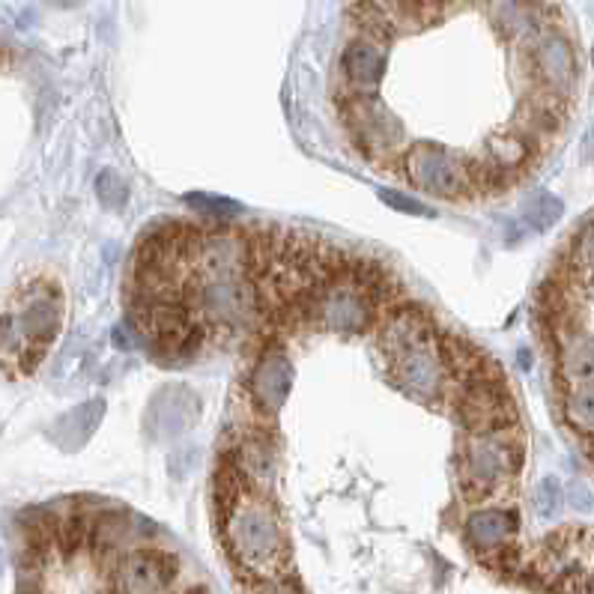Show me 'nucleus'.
Masks as SVG:
<instances>
[{"label":"nucleus","instance_id":"f257e3e1","mask_svg":"<svg viewBox=\"0 0 594 594\" xmlns=\"http://www.w3.org/2000/svg\"><path fill=\"white\" fill-rule=\"evenodd\" d=\"M66 317L64 287L52 275H33L7 299L3 311V370L7 379L39 368L60 335Z\"/></svg>","mask_w":594,"mask_h":594},{"label":"nucleus","instance_id":"f03ea898","mask_svg":"<svg viewBox=\"0 0 594 594\" xmlns=\"http://www.w3.org/2000/svg\"><path fill=\"white\" fill-rule=\"evenodd\" d=\"M526 464L523 427L493 433H464L454 452V481L466 505H487L511 493Z\"/></svg>","mask_w":594,"mask_h":594},{"label":"nucleus","instance_id":"7ed1b4c3","mask_svg":"<svg viewBox=\"0 0 594 594\" xmlns=\"http://www.w3.org/2000/svg\"><path fill=\"white\" fill-rule=\"evenodd\" d=\"M221 544L230 552V559L249 571L251 576H275L287 564L290 544H287V529L278 514V505L272 502L270 493L254 490L242 505H239L227 523L218 529Z\"/></svg>","mask_w":594,"mask_h":594},{"label":"nucleus","instance_id":"20e7f679","mask_svg":"<svg viewBox=\"0 0 594 594\" xmlns=\"http://www.w3.org/2000/svg\"><path fill=\"white\" fill-rule=\"evenodd\" d=\"M335 111L346 144L370 164L395 162L403 156L407 126L379 96H356L335 87Z\"/></svg>","mask_w":594,"mask_h":594},{"label":"nucleus","instance_id":"39448f33","mask_svg":"<svg viewBox=\"0 0 594 594\" xmlns=\"http://www.w3.org/2000/svg\"><path fill=\"white\" fill-rule=\"evenodd\" d=\"M460 433L509 431L519 424V407L499 365H487L481 374L454 382L448 407Z\"/></svg>","mask_w":594,"mask_h":594},{"label":"nucleus","instance_id":"423d86ee","mask_svg":"<svg viewBox=\"0 0 594 594\" xmlns=\"http://www.w3.org/2000/svg\"><path fill=\"white\" fill-rule=\"evenodd\" d=\"M398 173L422 195L439 201H476V180L469 171V159L457 156L443 144L415 141L398 159Z\"/></svg>","mask_w":594,"mask_h":594},{"label":"nucleus","instance_id":"0eeeda50","mask_svg":"<svg viewBox=\"0 0 594 594\" xmlns=\"http://www.w3.org/2000/svg\"><path fill=\"white\" fill-rule=\"evenodd\" d=\"M443 335L445 329H439L436 335L407 346L382 365L391 386L424 407H448L454 391V374L443 353Z\"/></svg>","mask_w":594,"mask_h":594},{"label":"nucleus","instance_id":"6e6552de","mask_svg":"<svg viewBox=\"0 0 594 594\" xmlns=\"http://www.w3.org/2000/svg\"><path fill=\"white\" fill-rule=\"evenodd\" d=\"M183 573V562L164 547H135L105 568L99 594H168Z\"/></svg>","mask_w":594,"mask_h":594},{"label":"nucleus","instance_id":"1a4fd4ad","mask_svg":"<svg viewBox=\"0 0 594 594\" xmlns=\"http://www.w3.org/2000/svg\"><path fill=\"white\" fill-rule=\"evenodd\" d=\"M272 422L275 419H266L251 407L249 419H239L237 431L221 448V452L233 454L260 493H270V496L272 484L278 478V433Z\"/></svg>","mask_w":594,"mask_h":594},{"label":"nucleus","instance_id":"9d476101","mask_svg":"<svg viewBox=\"0 0 594 594\" xmlns=\"http://www.w3.org/2000/svg\"><path fill=\"white\" fill-rule=\"evenodd\" d=\"M293 377L296 374H293L287 350L282 344H260L258 358L251 362L249 382H245L249 403L260 415L275 419L290 398Z\"/></svg>","mask_w":594,"mask_h":594},{"label":"nucleus","instance_id":"9b49d317","mask_svg":"<svg viewBox=\"0 0 594 594\" xmlns=\"http://www.w3.org/2000/svg\"><path fill=\"white\" fill-rule=\"evenodd\" d=\"M147 526V517L132 514L126 505H105V509L93 511L90 519V544L87 550L93 559L108 568L117 562L123 552L135 550V547H150V535L141 532Z\"/></svg>","mask_w":594,"mask_h":594},{"label":"nucleus","instance_id":"f8f14e48","mask_svg":"<svg viewBox=\"0 0 594 594\" xmlns=\"http://www.w3.org/2000/svg\"><path fill=\"white\" fill-rule=\"evenodd\" d=\"M439 329H443V325L436 323V317H433L422 302L403 299V302H398L395 308L382 313L377 332H374V350H377L382 365H386L389 358L403 353L407 346L436 335Z\"/></svg>","mask_w":594,"mask_h":594},{"label":"nucleus","instance_id":"ddd939ff","mask_svg":"<svg viewBox=\"0 0 594 594\" xmlns=\"http://www.w3.org/2000/svg\"><path fill=\"white\" fill-rule=\"evenodd\" d=\"M517 511L502 509V505H481L469 511L464 519L466 547L481 559H499L502 552L517 547Z\"/></svg>","mask_w":594,"mask_h":594},{"label":"nucleus","instance_id":"4468645a","mask_svg":"<svg viewBox=\"0 0 594 594\" xmlns=\"http://www.w3.org/2000/svg\"><path fill=\"white\" fill-rule=\"evenodd\" d=\"M201 419V398L185 386H164L156 391L144 415V431L152 439H176L192 431Z\"/></svg>","mask_w":594,"mask_h":594},{"label":"nucleus","instance_id":"2eb2a0df","mask_svg":"<svg viewBox=\"0 0 594 594\" xmlns=\"http://www.w3.org/2000/svg\"><path fill=\"white\" fill-rule=\"evenodd\" d=\"M550 341L556 350V377L562 382V389L594 382V335L585 325L564 329Z\"/></svg>","mask_w":594,"mask_h":594},{"label":"nucleus","instance_id":"dca6fc26","mask_svg":"<svg viewBox=\"0 0 594 594\" xmlns=\"http://www.w3.org/2000/svg\"><path fill=\"white\" fill-rule=\"evenodd\" d=\"M487 156L499 164V168H505L514 176H526L529 168L540 162V156H544V147L538 141H532L529 135H523L519 129L509 126V129H499L493 132L490 138H487Z\"/></svg>","mask_w":594,"mask_h":594},{"label":"nucleus","instance_id":"f3484780","mask_svg":"<svg viewBox=\"0 0 594 594\" xmlns=\"http://www.w3.org/2000/svg\"><path fill=\"white\" fill-rule=\"evenodd\" d=\"M102 415H105V400L93 398L76 407V410H69L66 415H60L55 424H52V439H55L64 452H76L81 445L96 433L99 422H102Z\"/></svg>","mask_w":594,"mask_h":594},{"label":"nucleus","instance_id":"a211bd4d","mask_svg":"<svg viewBox=\"0 0 594 594\" xmlns=\"http://www.w3.org/2000/svg\"><path fill=\"white\" fill-rule=\"evenodd\" d=\"M78 499L69 502V509L60 511V519H57V532H55V544H57V556L60 559H76L78 552L87 550L90 544V519H93V511L96 509H78Z\"/></svg>","mask_w":594,"mask_h":594},{"label":"nucleus","instance_id":"6ab92c4d","mask_svg":"<svg viewBox=\"0 0 594 594\" xmlns=\"http://www.w3.org/2000/svg\"><path fill=\"white\" fill-rule=\"evenodd\" d=\"M562 419L576 436L594 443V382L562 389Z\"/></svg>","mask_w":594,"mask_h":594},{"label":"nucleus","instance_id":"aec40b11","mask_svg":"<svg viewBox=\"0 0 594 594\" xmlns=\"http://www.w3.org/2000/svg\"><path fill=\"white\" fill-rule=\"evenodd\" d=\"M564 270L571 272L585 290L594 293V221H589V225L573 237L571 251H568V266H564Z\"/></svg>","mask_w":594,"mask_h":594},{"label":"nucleus","instance_id":"412c9836","mask_svg":"<svg viewBox=\"0 0 594 594\" xmlns=\"http://www.w3.org/2000/svg\"><path fill=\"white\" fill-rule=\"evenodd\" d=\"M564 204L550 192H538L532 195L526 204H523V221L532 227V230H550L556 221H562Z\"/></svg>","mask_w":594,"mask_h":594},{"label":"nucleus","instance_id":"4be33fe9","mask_svg":"<svg viewBox=\"0 0 594 594\" xmlns=\"http://www.w3.org/2000/svg\"><path fill=\"white\" fill-rule=\"evenodd\" d=\"M185 206H192L201 221H213V225H237V216L242 213L239 204H233L230 197L221 195H185Z\"/></svg>","mask_w":594,"mask_h":594},{"label":"nucleus","instance_id":"5701e85b","mask_svg":"<svg viewBox=\"0 0 594 594\" xmlns=\"http://www.w3.org/2000/svg\"><path fill=\"white\" fill-rule=\"evenodd\" d=\"M96 197L105 209L119 213V209H126V204H129V183L123 180L119 171L105 168V171L96 173Z\"/></svg>","mask_w":594,"mask_h":594},{"label":"nucleus","instance_id":"b1692460","mask_svg":"<svg viewBox=\"0 0 594 594\" xmlns=\"http://www.w3.org/2000/svg\"><path fill=\"white\" fill-rule=\"evenodd\" d=\"M532 509L538 517H552L562 509V487L556 478H544L535 490H532Z\"/></svg>","mask_w":594,"mask_h":594},{"label":"nucleus","instance_id":"393cba45","mask_svg":"<svg viewBox=\"0 0 594 594\" xmlns=\"http://www.w3.org/2000/svg\"><path fill=\"white\" fill-rule=\"evenodd\" d=\"M379 201H382L386 206H391V209L403 213V216H436L431 206L422 204L419 197L400 195V192H395V189H379Z\"/></svg>","mask_w":594,"mask_h":594},{"label":"nucleus","instance_id":"a878e982","mask_svg":"<svg viewBox=\"0 0 594 594\" xmlns=\"http://www.w3.org/2000/svg\"><path fill=\"white\" fill-rule=\"evenodd\" d=\"M201 457V448H189V445H183V448H176V452L171 454V460H168V469H171V476L176 478V481H183L192 469H195V460Z\"/></svg>","mask_w":594,"mask_h":594},{"label":"nucleus","instance_id":"bb28decb","mask_svg":"<svg viewBox=\"0 0 594 594\" xmlns=\"http://www.w3.org/2000/svg\"><path fill=\"white\" fill-rule=\"evenodd\" d=\"M176 594H209V592H206V585L195 583V585H185V589H180Z\"/></svg>","mask_w":594,"mask_h":594},{"label":"nucleus","instance_id":"cd10ccee","mask_svg":"<svg viewBox=\"0 0 594 594\" xmlns=\"http://www.w3.org/2000/svg\"><path fill=\"white\" fill-rule=\"evenodd\" d=\"M585 594H594V571L589 573V580H585Z\"/></svg>","mask_w":594,"mask_h":594},{"label":"nucleus","instance_id":"c85d7f7f","mask_svg":"<svg viewBox=\"0 0 594 594\" xmlns=\"http://www.w3.org/2000/svg\"><path fill=\"white\" fill-rule=\"evenodd\" d=\"M592 60H594V55H592Z\"/></svg>","mask_w":594,"mask_h":594}]
</instances>
